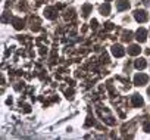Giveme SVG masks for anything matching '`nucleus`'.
I'll use <instances>...</instances> for the list:
<instances>
[{"mask_svg": "<svg viewBox=\"0 0 150 140\" xmlns=\"http://www.w3.org/2000/svg\"><path fill=\"white\" fill-rule=\"evenodd\" d=\"M147 81H149V77L146 75V74H137L135 77H134V84L135 86H144V84H147Z\"/></svg>", "mask_w": 150, "mask_h": 140, "instance_id": "f257e3e1", "label": "nucleus"}, {"mask_svg": "<svg viewBox=\"0 0 150 140\" xmlns=\"http://www.w3.org/2000/svg\"><path fill=\"white\" fill-rule=\"evenodd\" d=\"M135 38H137L140 43H144L146 38H147V31H146L144 28H138L137 33H135Z\"/></svg>", "mask_w": 150, "mask_h": 140, "instance_id": "f03ea898", "label": "nucleus"}, {"mask_svg": "<svg viewBox=\"0 0 150 140\" xmlns=\"http://www.w3.org/2000/svg\"><path fill=\"white\" fill-rule=\"evenodd\" d=\"M44 16L49 18V19H54V18L57 16V14H56V11H54L53 8H46V11H44Z\"/></svg>", "mask_w": 150, "mask_h": 140, "instance_id": "423d86ee", "label": "nucleus"}, {"mask_svg": "<svg viewBox=\"0 0 150 140\" xmlns=\"http://www.w3.org/2000/svg\"><path fill=\"white\" fill-rule=\"evenodd\" d=\"M146 65H147L146 59H137L135 60V68L137 69H143V68H146Z\"/></svg>", "mask_w": 150, "mask_h": 140, "instance_id": "9b49d317", "label": "nucleus"}, {"mask_svg": "<svg viewBox=\"0 0 150 140\" xmlns=\"http://www.w3.org/2000/svg\"><path fill=\"white\" fill-rule=\"evenodd\" d=\"M122 38H124L125 41H128V40H131V38H132V33H129V31H128V33H125Z\"/></svg>", "mask_w": 150, "mask_h": 140, "instance_id": "ddd939ff", "label": "nucleus"}, {"mask_svg": "<svg viewBox=\"0 0 150 140\" xmlns=\"http://www.w3.org/2000/svg\"><path fill=\"white\" fill-rule=\"evenodd\" d=\"M105 2H110V0H105Z\"/></svg>", "mask_w": 150, "mask_h": 140, "instance_id": "a211bd4d", "label": "nucleus"}, {"mask_svg": "<svg viewBox=\"0 0 150 140\" xmlns=\"http://www.w3.org/2000/svg\"><path fill=\"white\" fill-rule=\"evenodd\" d=\"M129 8V3L127 2V0H118L116 2V9L118 11H125Z\"/></svg>", "mask_w": 150, "mask_h": 140, "instance_id": "0eeeda50", "label": "nucleus"}, {"mask_svg": "<svg viewBox=\"0 0 150 140\" xmlns=\"http://www.w3.org/2000/svg\"><path fill=\"white\" fill-rule=\"evenodd\" d=\"M131 102H132V106H135V108L143 106V97H141L140 95H134L132 99H131Z\"/></svg>", "mask_w": 150, "mask_h": 140, "instance_id": "39448f33", "label": "nucleus"}, {"mask_svg": "<svg viewBox=\"0 0 150 140\" xmlns=\"http://www.w3.org/2000/svg\"><path fill=\"white\" fill-rule=\"evenodd\" d=\"M147 93H149V96H150V89H149V90H147Z\"/></svg>", "mask_w": 150, "mask_h": 140, "instance_id": "f3484780", "label": "nucleus"}, {"mask_svg": "<svg viewBox=\"0 0 150 140\" xmlns=\"http://www.w3.org/2000/svg\"><path fill=\"white\" fill-rule=\"evenodd\" d=\"M112 53H113V56H116V58H122V56L125 55V50H124L122 46L115 44V46H112Z\"/></svg>", "mask_w": 150, "mask_h": 140, "instance_id": "7ed1b4c3", "label": "nucleus"}, {"mask_svg": "<svg viewBox=\"0 0 150 140\" xmlns=\"http://www.w3.org/2000/svg\"><path fill=\"white\" fill-rule=\"evenodd\" d=\"M140 46H137V44H132V46H129V49H128V53L129 55H132V56H135V55H138L140 53Z\"/></svg>", "mask_w": 150, "mask_h": 140, "instance_id": "6e6552de", "label": "nucleus"}, {"mask_svg": "<svg viewBox=\"0 0 150 140\" xmlns=\"http://www.w3.org/2000/svg\"><path fill=\"white\" fill-rule=\"evenodd\" d=\"M143 128H144V131H146V133H150V122H146Z\"/></svg>", "mask_w": 150, "mask_h": 140, "instance_id": "4468645a", "label": "nucleus"}, {"mask_svg": "<svg viewBox=\"0 0 150 140\" xmlns=\"http://www.w3.org/2000/svg\"><path fill=\"white\" fill-rule=\"evenodd\" d=\"M109 12H110V6H109V3H106V5H102V6H100V14H102L103 16L109 15Z\"/></svg>", "mask_w": 150, "mask_h": 140, "instance_id": "1a4fd4ad", "label": "nucleus"}, {"mask_svg": "<svg viewBox=\"0 0 150 140\" xmlns=\"http://www.w3.org/2000/svg\"><path fill=\"white\" fill-rule=\"evenodd\" d=\"M24 111H25V112H30L31 109H30V106H28V105H25V106H24Z\"/></svg>", "mask_w": 150, "mask_h": 140, "instance_id": "dca6fc26", "label": "nucleus"}, {"mask_svg": "<svg viewBox=\"0 0 150 140\" xmlns=\"http://www.w3.org/2000/svg\"><path fill=\"white\" fill-rule=\"evenodd\" d=\"M13 27L16 30H22L24 28V21L19 19V18H13Z\"/></svg>", "mask_w": 150, "mask_h": 140, "instance_id": "9d476101", "label": "nucleus"}, {"mask_svg": "<svg viewBox=\"0 0 150 140\" xmlns=\"http://www.w3.org/2000/svg\"><path fill=\"white\" fill-rule=\"evenodd\" d=\"M90 11H91V6H90V5H86V6H84V12H83V15L87 16V15L90 14Z\"/></svg>", "mask_w": 150, "mask_h": 140, "instance_id": "f8f14e48", "label": "nucleus"}, {"mask_svg": "<svg viewBox=\"0 0 150 140\" xmlns=\"http://www.w3.org/2000/svg\"><path fill=\"white\" fill-rule=\"evenodd\" d=\"M105 28H106V30H112V28H113V24H112V22H106V24H105Z\"/></svg>", "mask_w": 150, "mask_h": 140, "instance_id": "2eb2a0df", "label": "nucleus"}, {"mask_svg": "<svg viewBox=\"0 0 150 140\" xmlns=\"http://www.w3.org/2000/svg\"><path fill=\"white\" fill-rule=\"evenodd\" d=\"M134 18L138 22H146L147 21V14H146V11H135L134 12Z\"/></svg>", "mask_w": 150, "mask_h": 140, "instance_id": "20e7f679", "label": "nucleus"}]
</instances>
